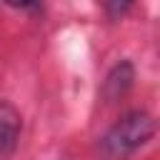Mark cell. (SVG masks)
Segmentation results:
<instances>
[{
  "label": "cell",
  "instance_id": "cell-1",
  "mask_svg": "<svg viewBox=\"0 0 160 160\" xmlns=\"http://www.w3.org/2000/svg\"><path fill=\"white\" fill-rule=\"evenodd\" d=\"M155 132V120L152 115L142 112V110H132L128 115H122L108 132L105 138V145L110 152L115 155H122V152H130L140 145H145Z\"/></svg>",
  "mask_w": 160,
  "mask_h": 160
},
{
  "label": "cell",
  "instance_id": "cell-2",
  "mask_svg": "<svg viewBox=\"0 0 160 160\" xmlns=\"http://www.w3.org/2000/svg\"><path fill=\"white\" fill-rule=\"evenodd\" d=\"M22 130V118L10 102H0V152L8 155L15 150Z\"/></svg>",
  "mask_w": 160,
  "mask_h": 160
},
{
  "label": "cell",
  "instance_id": "cell-3",
  "mask_svg": "<svg viewBox=\"0 0 160 160\" xmlns=\"http://www.w3.org/2000/svg\"><path fill=\"white\" fill-rule=\"evenodd\" d=\"M130 82H132V68H130V62H120V65L110 72V78L105 80V92H108V98L122 95V92L130 88Z\"/></svg>",
  "mask_w": 160,
  "mask_h": 160
},
{
  "label": "cell",
  "instance_id": "cell-4",
  "mask_svg": "<svg viewBox=\"0 0 160 160\" xmlns=\"http://www.w3.org/2000/svg\"><path fill=\"white\" fill-rule=\"evenodd\" d=\"M130 5H132V0H108V10H110L112 15H120V12H125Z\"/></svg>",
  "mask_w": 160,
  "mask_h": 160
},
{
  "label": "cell",
  "instance_id": "cell-5",
  "mask_svg": "<svg viewBox=\"0 0 160 160\" xmlns=\"http://www.w3.org/2000/svg\"><path fill=\"white\" fill-rule=\"evenodd\" d=\"M5 5H10V8H32V5H38V0H2Z\"/></svg>",
  "mask_w": 160,
  "mask_h": 160
}]
</instances>
